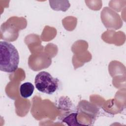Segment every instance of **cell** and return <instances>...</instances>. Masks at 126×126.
<instances>
[{"mask_svg":"<svg viewBox=\"0 0 126 126\" xmlns=\"http://www.w3.org/2000/svg\"><path fill=\"white\" fill-rule=\"evenodd\" d=\"M18 31L14 25L7 21L1 26V38L8 41H14L18 37Z\"/></svg>","mask_w":126,"mask_h":126,"instance_id":"cell-4","label":"cell"},{"mask_svg":"<svg viewBox=\"0 0 126 126\" xmlns=\"http://www.w3.org/2000/svg\"><path fill=\"white\" fill-rule=\"evenodd\" d=\"M101 19L102 22L107 29L117 30L121 28L123 25L120 16L107 7H104L102 10Z\"/></svg>","mask_w":126,"mask_h":126,"instance_id":"cell-3","label":"cell"},{"mask_svg":"<svg viewBox=\"0 0 126 126\" xmlns=\"http://www.w3.org/2000/svg\"><path fill=\"white\" fill-rule=\"evenodd\" d=\"M19 55L16 47L11 43L0 41V70L11 73L18 68Z\"/></svg>","mask_w":126,"mask_h":126,"instance_id":"cell-1","label":"cell"},{"mask_svg":"<svg viewBox=\"0 0 126 126\" xmlns=\"http://www.w3.org/2000/svg\"><path fill=\"white\" fill-rule=\"evenodd\" d=\"M77 113H71L63 118L62 121L65 123L68 126H81L82 124H80L77 120Z\"/></svg>","mask_w":126,"mask_h":126,"instance_id":"cell-6","label":"cell"},{"mask_svg":"<svg viewBox=\"0 0 126 126\" xmlns=\"http://www.w3.org/2000/svg\"><path fill=\"white\" fill-rule=\"evenodd\" d=\"M34 90V87L32 83L28 82H25L20 86V95L23 98H27L32 94Z\"/></svg>","mask_w":126,"mask_h":126,"instance_id":"cell-5","label":"cell"},{"mask_svg":"<svg viewBox=\"0 0 126 126\" xmlns=\"http://www.w3.org/2000/svg\"><path fill=\"white\" fill-rule=\"evenodd\" d=\"M59 80L54 78L49 72L41 71L35 77L34 84L36 89L42 93L52 94L59 87Z\"/></svg>","mask_w":126,"mask_h":126,"instance_id":"cell-2","label":"cell"}]
</instances>
